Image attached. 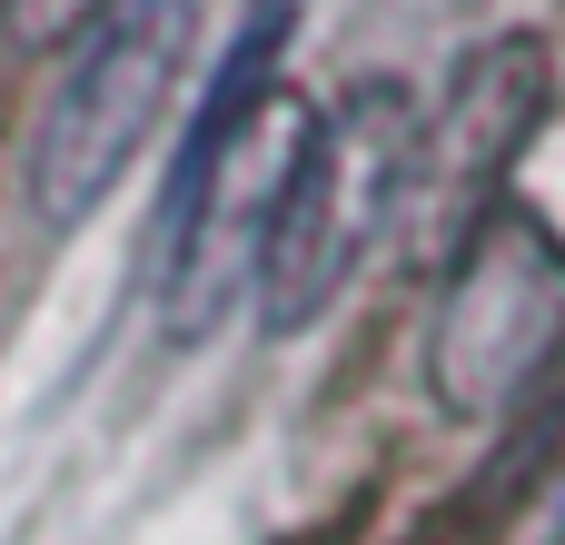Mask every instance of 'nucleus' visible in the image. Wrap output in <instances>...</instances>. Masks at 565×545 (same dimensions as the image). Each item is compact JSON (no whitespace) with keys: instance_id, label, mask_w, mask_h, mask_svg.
<instances>
[{"instance_id":"20e7f679","label":"nucleus","mask_w":565,"mask_h":545,"mask_svg":"<svg viewBox=\"0 0 565 545\" xmlns=\"http://www.w3.org/2000/svg\"><path fill=\"white\" fill-rule=\"evenodd\" d=\"M546 119V50L536 40H487L457 60L437 119L417 109V179H407V209H427L437 189H467V218L497 209V179L507 159L536 139Z\"/></svg>"},{"instance_id":"423d86ee","label":"nucleus","mask_w":565,"mask_h":545,"mask_svg":"<svg viewBox=\"0 0 565 545\" xmlns=\"http://www.w3.org/2000/svg\"><path fill=\"white\" fill-rule=\"evenodd\" d=\"M119 0H0V30L20 40V50H50V40H70V30H99Z\"/></svg>"},{"instance_id":"f257e3e1","label":"nucleus","mask_w":565,"mask_h":545,"mask_svg":"<svg viewBox=\"0 0 565 545\" xmlns=\"http://www.w3.org/2000/svg\"><path fill=\"white\" fill-rule=\"evenodd\" d=\"M407 179H417V99H407V79L338 89L298 129V149H288V169L268 189L258 278H248L258 318L268 328H308L358 278V258L387 238V218L407 209Z\"/></svg>"},{"instance_id":"7ed1b4c3","label":"nucleus","mask_w":565,"mask_h":545,"mask_svg":"<svg viewBox=\"0 0 565 545\" xmlns=\"http://www.w3.org/2000/svg\"><path fill=\"white\" fill-rule=\"evenodd\" d=\"M189 30H199V0H119L99 20V40L79 50V70L50 89V109L30 129L40 218H79L89 199L119 189V169L139 159V139L169 119V99L189 79Z\"/></svg>"},{"instance_id":"39448f33","label":"nucleus","mask_w":565,"mask_h":545,"mask_svg":"<svg viewBox=\"0 0 565 545\" xmlns=\"http://www.w3.org/2000/svg\"><path fill=\"white\" fill-rule=\"evenodd\" d=\"M288 30H298V10L268 0V10L228 40V60L209 70V89H199V109H189V139H179V169H169V199H159V268H179V248H189V228H199L218 169H228L238 139L258 129V109H268V89H278V60H288Z\"/></svg>"},{"instance_id":"f03ea898","label":"nucleus","mask_w":565,"mask_h":545,"mask_svg":"<svg viewBox=\"0 0 565 545\" xmlns=\"http://www.w3.org/2000/svg\"><path fill=\"white\" fill-rule=\"evenodd\" d=\"M556 348H565V238L536 209L497 199L467 218V248L437 288L427 387L447 417H497Z\"/></svg>"}]
</instances>
